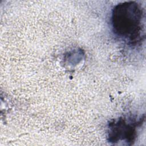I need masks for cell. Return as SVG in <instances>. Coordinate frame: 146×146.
<instances>
[{
  "label": "cell",
  "instance_id": "cell-1",
  "mask_svg": "<svg viewBox=\"0 0 146 146\" xmlns=\"http://www.w3.org/2000/svg\"><path fill=\"white\" fill-rule=\"evenodd\" d=\"M141 15L140 8L135 2L119 4L115 8L112 17L115 33L122 37L132 38L139 31Z\"/></svg>",
  "mask_w": 146,
  "mask_h": 146
}]
</instances>
